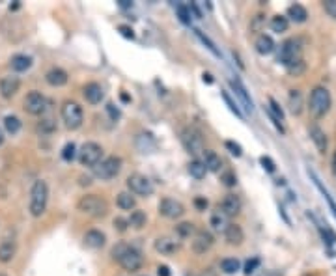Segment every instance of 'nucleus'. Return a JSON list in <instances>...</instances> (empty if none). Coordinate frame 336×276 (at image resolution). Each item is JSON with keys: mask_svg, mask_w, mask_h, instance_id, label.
Instances as JSON below:
<instances>
[{"mask_svg": "<svg viewBox=\"0 0 336 276\" xmlns=\"http://www.w3.org/2000/svg\"><path fill=\"white\" fill-rule=\"evenodd\" d=\"M47 200H49V187L43 179H37L30 193V215L41 217L47 209Z\"/></svg>", "mask_w": 336, "mask_h": 276, "instance_id": "1", "label": "nucleus"}, {"mask_svg": "<svg viewBox=\"0 0 336 276\" xmlns=\"http://www.w3.org/2000/svg\"><path fill=\"white\" fill-rule=\"evenodd\" d=\"M79 211L88 215V217H93V219H101L109 211V203H107V200H103L101 196L88 194V196H83L79 200Z\"/></svg>", "mask_w": 336, "mask_h": 276, "instance_id": "2", "label": "nucleus"}, {"mask_svg": "<svg viewBox=\"0 0 336 276\" xmlns=\"http://www.w3.org/2000/svg\"><path fill=\"white\" fill-rule=\"evenodd\" d=\"M308 107H310V112H312L316 118L325 116L327 112H329V109H331V93H329V90L323 88V86L314 88L312 93H310Z\"/></svg>", "mask_w": 336, "mask_h": 276, "instance_id": "3", "label": "nucleus"}, {"mask_svg": "<svg viewBox=\"0 0 336 276\" xmlns=\"http://www.w3.org/2000/svg\"><path fill=\"white\" fill-rule=\"evenodd\" d=\"M120 170H121L120 157H107L105 161H101V163H97V165L93 166V174H95V177H99V179H112V177H116V175L120 174Z\"/></svg>", "mask_w": 336, "mask_h": 276, "instance_id": "4", "label": "nucleus"}, {"mask_svg": "<svg viewBox=\"0 0 336 276\" xmlns=\"http://www.w3.org/2000/svg\"><path fill=\"white\" fill-rule=\"evenodd\" d=\"M62 120L65 121L67 129H79L84 120L83 109L75 101H65L64 107H62Z\"/></svg>", "mask_w": 336, "mask_h": 276, "instance_id": "5", "label": "nucleus"}, {"mask_svg": "<svg viewBox=\"0 0 336 276\" xmlns=\"http://www.w3.org/2000/svg\"><path fill=\"white\" fill-rule=\"evenodd\" d=\"M299 60H303L301 58V45H299L297 39H288V41H284L282 47H280V53H279V62L286 65H291L299 62Z\"/></svg>", "mask_w": 336, "mask_h": 276, "instance_id": "6", "label": "nucleus"}, {"mask_svg": "<svg viewBox=\"0 0 336 276\" xmlns=\"http://www.w3.org/2000/svg\"><path fill=\"white\" fill-rule=\"evenodd\" d=\"M101 157H103V147L99 144H95V142H86L83 147H81V151H79V159H81V163L84 166H95L97 163H101Z\"/></svg>", "mask_w": 336, "mask_h": 276, "instance_id": "7", "label": "nucleus"}, {"mask_svg": "<svg viewBox=\"0 0 336 276\" xmlns=\"http://www.w3.org/2000/svg\"><path fill=\"white\" fill-rule=\"evenodd\" d=\"M127 187H129L131 194H139V196H149V194H153V183L142 174L129 175L127 177Z\"/></svg>", "mask_w": 336, "mask_h": 276, "instance_id": "8", "label": "nucleus"}, {"mask_svg": "<svg viewBox=\"0 0 336 276\" xmlns=\"http://www.w3.org/2000/svg\"><path fill=\"white\" fill-rule=\"evenodd\" d=\"M181 140H183V146L187 147V151L193 153V155H200V153H204L205 151L204 138H202V135H200L196 129H187L185 133H183Z\"/></svg>", "mask_w": 336, "mask_h": 276, "instance_id": "9", "label": "nucleus"}, {"mask_svg": "<svg viewBox=\"0 0 336 276\" xmlns=\"http://www.w3.org/2000/svg\"><path fill=\"white\" fill-rule=\"evenodd\" d=\"M47 109V99L41 95L39 92H30L25 99V110L28 114H34V116H39L43 114Z\"/></svg>", "mask_w": 336, "mask_h": 276, "instance_id": "10", "label": "nucleus"}, {"mask_svg": "<svg viewBox=\"0 0 336 276\" xmlns=\"http://www.w3.org/2000/svg\"><path fill=\"white\" fill-rule=\"evenodd\" d=\"M118 263H120L127 273H135V271H139V269L142 267V256H140L139 250H135L129 247V248L125 250V254L118 259Z\"/></svg>", "mask_w": 336, "mask_h": 276, "instance_id": "11", "label": "nucleus"}, {"mask_svg": "<svg viewBox=\"0 0 336 276\" xmlns=\"http://www.w3.org/2000/svg\"><path fill=\"white\" fill-rule=\"evenodd\" d=\"M159 213L163 217H167V219H179L185 213V207L177 202V200L165 198V200H161V203H159Z\"/></svg>", "mask_w": 336, "mask_h": 276, "instance_id": "12", "label": "nucleus"}, {"mask_svg": "<svg viewBox=\"0 0 336 276\" xmlns=\"http://www.w3.org/2000/svg\"><path fill=\"white\" fill-rule=\"evenodd\" d=\"M19 86H21V81H19L15 75L4 77V79L0 81V95H2L4 99H11V97L19 92Z\"/></svg>", "mask_w": 336, "mask_h": 276, "instance_id": "13", "label": "nucleus"}, {"mask_svg": "<svg viewBox=\"0 0 336 276\" xmlns=\"http://www.w3.org/2000/svg\"><path fill=\"white\" fill-rule=\"evenodd\" d=\"M219 209H221L226 217H235V215H239V211H241V200H239L235 194H228V196L223 200V203H221Z\"/></svg>", "mask_w": 336, "mask_h": 276, "instance_id": "14", "label": "nucleus"}, {"mask_svg": "<svg viewBox=\"0 0 336 276\" xmlns=\"http://www.w3.org/2000/svg\"><path fill=\"white\" fill-rule=\"evenodd\" d=\"M211 245H213V235L209 231H198L193 241V250L196 254H204L205 250L211 248Z\"/></svg>", "mask_w": 336, "mask_h": 276, "instance_id": "15", "label": "nucleus"}, {"mask_svg": "<svg viewBox=\"0 0 336 276\" xmlns=\"http://www.w3.org/2000/svg\"><path fill=\"white\" fill-rule=\"evenodd\" d=\"M83 93H84V99L88 103H92V105H97V103H101V99H103V88L97 83L86 84Z\"/></svg>", "mask_w": 336, "mask_h": 276, "instance_id": "16", "label": "nucleus"}, {"mask_svg": "<svg viewBox=\"0 0 336 276\" xmlns=\"http://www.w3.org/2000/svg\"><path fill=\"white\" fill-rule=\"evenodd\" d=\"M155 250L161 252V254H165V256H168V254H174L176 250H179V243L170 239V237H159L155 241Z\"/></svg>", "mask_w": 336, "mask_h": 276, "instance_id": "17", "label": "nucleus"}, {"mask_svg": "<svg viewBox=\"0 0 336 276\" xmlns=\"http://www.w3.org/2000/svg\"><path fill=\"white\" fill-rule=\"evenodd\" d=\"M105 241H107V237L99 230H90L84 235V243L90 248H101V247H105Z\"/></svg>", "mask_w": 336, "mask_h": 276, "instance_id": "18", "label": "nucleus"}, {"mask_svg": "<svg viewBox=\"0 0 336 276\" xmlns=\"http://www.w3.org/2000/svg\"><path fill=\"white\" fill-rule=\"evenodd\" d=\"M15 252H17V245L13 241H2L0 243V261L2 263H9L15 258Z\"/></svg>", "mask_w": 336, "mask_h": 276, "instance_id": "19", "label": "nucleus"}, {"mask_svg": "<svg viewBox=\"0 0 336 276\" xmlns=\"http://www.w3.org/2000/svg\"><path fill=\"white\" fill-rule=\"evenodd\" d=\"M202 163H204L205 170H209V172H221V168H223V161L215 151H204Z\"/></svg>", "mask_w": 336, "mask_h": 276, "instance_id": "20", "label": "nucleus"}, {"mask_svg": "<svg viewBox=\"0 0 336 276\" xmlns=\"http://www.w3.org/2000/svg\"><path fill=\"white\" fill-rule=\"evenodd\" d=\"M224 235H226V241L230 245H241L243 239H245V233H243L241 226H237V224H230L226 228V231H224Z\"/></svg>", "mask_w": 336, "mask_h": 276, "instance_id": "21", "label": "nucleus"}, {"mask_svg": "<svg viewBox=\"0 0 336 276\" xmlns=\"http://www.w3.org/2000/svg\"><path fill=\"white\" fill-rule=\"evenodd\" d=\"M47 83L51 84V86H64L65 83H67V73H65L64 69H58V67H55V69H51L49 73L45 75Z\"/></svg>", "mask_w": 336, "mask_h": 276, "instance_id": "22", "label": "nucleus"}, {"mask_svg": "<svg viewBox=\"0 0 336 276\" xmlns=\"http://www.w3.org/2000/svg\"><path fill=\"white\" fill-rule=\"evenodd\" d=\"M230 86H232L233 92L237 93V97H239V99H241V103L245 105V110L252 112V101H251V97H249V93H247V90H245V86H243L239 81H232V83H230Z\"/></svg>", "mask_w": 336, "mask_h": 276, "instance_id": "23", "label": "nucleus"}, {"mask_svg": "<svg viewBox=\"0 0 336 276\" xmlns=\"http://www.w3.org/2000/svg\"><path fill=\"white\" fill-rule=\"evenodd\" d=\"M209 222H211V228H213L215 231H226V228L230 226V224H228V217H226L221 209H217V211L211 215V221Z\"/></svg>", "mask_w": 336, "mask_h": 276, "instance_id": "24", "label": "nucleus"}, {"mask_svg": "<svg viewBox=\"0 0 336 276\" xmlns=\"http://www.w3.org/2000/svg\"><path fill=\"white\" fill-rule=\"evenodd\" d=\"M30 65H32V58L27 56V55H15L13 58H11V69H13V71H17V73L27 71Z\"/></svg>", "mask_w": 336, "mask_h": 276, "instance_id": "25", "label": "nucleus"}, {"mask_svg": "<svg viewBox=\"0 0 336 276\" xmlns=\"http://www.w3.org/2000/svg\"><path fill=\"white\" fill-rule=\"evenodd\" d=\"M273 49H275V41H273V37L271 36L261 34V36L256 39V51H258L260 55H269V53H273Z\"/></svg>", "mask_w": 336, "mask_h": 276, "instance_id": "26", "label": "nucleus"}, {"mask_svg": "<svg viewBox=\"0 0 336 276\" xmlns=\"http://www.w3.org/2000/svg\"><path fill=\"white\" fill-rule=\"evenodd\" d=\"M288 17L291 19V21H295V23H305L308 17V13L301 4H293V6H289L288 8Z\"/></svg>", "mask_w": 336, "mask_h": 276, "instance_id": "27", "label": "nucleus"}, {"mask_svg": "<svg viewBox=\"0 0 336 276\" xmlns=\"http://www.w3.org/2000/svg\"><path fill=\"white\" fill-rule=\"evenodd\" d=\"M310 137L314 140V144L317 146V149L321 151V153H325L327 149V138H325V133L319 129V127H312L310 129Z\"/></svg>", "mask_w": 336, "mask_h": 276, "instance_id": "28", "label": "nucleus"}, {"mask_svg": "<svg viewBox=\"0 0 336 276\" xmlns=\"http://www.w3.org/2000/svg\"><path fill=\"white\" fill-rule=\"evenodd\" d=\"M241 269V263H239V259L235 258H224L221 261V271H223L224 275H235L237 271Z\"/></svg>", "mask_w": 336, "mask_h": 276, "instance_id": "29", "label": "nucleus"}, {"mask_svg": "<svg viewBox=\"0 0 336 276\" xmlns=\"http://www.w3.org/2000/svg\"><path fill=\"white\" fill-rule=\"evenodd\" d=\"M116 202H118V207H120V209H125V211H129V209H133V207L137 205V200H135V196L131 193H120Z\"/></svg>", "mask_w": 336, "mask_h": 276, "instance_id": "30", "label": "nucleus"}, {"mask_svg": "<svg viewBox=\"0 0 336 276\" xmlns=\"http://www.w3.org/2000/svg\"><path fill=\"white\" fill-rule=\"evenodd\" d=\"M205 166L202 161H198V159H195V161H191L189 163V174L193 175V177H196V179H202V177H205Z\"/></svg>", "mask_w": 336, "mask_h": 276, "instance_id": "31", "label": "nucleus"}, {"mask_svg": "<svg viewBox=\"0 0 336 276\" xmlns=\"http://www.w3.org/2000/svg\"><path fill=\"white\" fill-rule=\"evenodd\" d=\"M4 129L8 131L9 135H17L21 131V120L17 116H6L4 118Z\"/></svg>", "mask_w": 336, "mask_h": 276, "instance_id": "32", "label": "nucleus"}, {"mask_svg": "<svg viewBox=\"0 0 336 276\" xmlns=\"http://www.w3.org/2000/svg\"><path fill=\"white\" fill-rule=\"evenodd\" d=\"M127 222H129L131 228L140 230V228H144V226H146V213L144 211H133L131 213V219Z\"/></svg>", "mask_w": 336, "mask_h": 276, "instance_id": "33", "label": "nucleus"}, {"mask_svg": "<svg viewBox=\"0 0 336 276\" xmlns=\"http://www.w3.org/2000/svg\"><path fill=\"white\" fill-rule=\"evenodd\" d=\"M289 107H291V112H293V114H299V112H301L303 97H301V92H299V90H291V92H289Z\"/></svg>", "mask_w": 336, "mask_h": 276, "instance_id": "34", "label": "nucleus"}, {"mask_svg": "<svg viewBox=\"0 0 336 276\" xmlns=\"http://www.w3.org/2000/svg\"><path fill=\"white\" fill-rule=\"evenodd\" d=\"M271 28H273V32H286L288 30V17H284V15H277V17L271 19Z\"/></svg>", "mask_w": 336, "mask_h": 276, "instance_id": "35", "label": "nucleus"}, {"mask_svg": "<svg viewBox=\"0 0 336 276\" xmlns=\"http://www.w3.org/2000/svg\"><path fill=\"white\" fill-rule=\"evenodd\" d=\"M176 231L181 235V237H189L191 233H195V224H191V222H181V224L176 228Z\"/></svg>", "mask_w": 336, "mask_h": 276, "instance_id": "36", "label": "nucleus"}, {"mask_svg": "<svg viewBox=\"0 0 336 276\" xmlns=\"http://www.w3.org/2000/svg\"><path fill=\"white\" fill-rule=\"evenodd\" d=\"M176 11H177V15H179V19H181V23L191 25V9L187 8V6H177Z\"/></svg>", "mask_w": 336, "mask_h": 276, "instance_id": "37", "label": "nucleus"}, {"mask_svg": "<svg viewBox=\"0 0 336 276\" xmlns=\"http://www.w3.org/2000/svg\"><path fill=\"white\" fill-rule=\"evenodd\" d=\"M127 248H129V245H125V243H118V245L112 248V258L118 261V259H120L121 256L125 254V250H127Z\"/></svg>", "mask_w": 336, "mask_h": 276, "instance_id": "38", "label": "nucleus"}, {"mask_svg": "<svg viewBox=\"0 0 336 276\" xmlns=\"http://www.w3.org/2000/svg\"><path fill=\"white\" fill-rule=\"evenodd\" d=\"M62 159L64 161H73L75 159V144H65L64 149H62Z\"/></svg>", "mask_w": 336, "mask_h": 276, "instance_id": "39", "label": "nucleus"}, {"mask_svg": "<svg viewBox=\"0 0 336 276\" xmlns=\"http://www.w3.org/2000/svg\"><path fill=\"white\" fill-rule=\"evenodd\" d=\"M305 67H307V65H305V62H303V60H299V62H295V64L288 65L286 69H288L291 75H295V77H297V75H301L303 71H305Z\"/></svg>", "mask_w": 336, "mask_h": 276, "instance_id": "40", "label": "nucleus"}, {"mask_svg": "<svg viewBox=\"0 0 336 276\" xmlns=\"http://www.w3.org/2000/svg\"><path fill=\"white\" fill-rule=\"evenodd\" d=\"M221 181H223L226 187H233V185L237 183V177H235L233 172H224V174L221 175Z\"/></svg>", "mask_w": 336, "mask_h": 276, "instance_id": "41", "label": "nucleus"}, {"mask_svg": "<svg viewBox=\"0 0 336 276\" xmlns=\"http://www.w3.org/2000/svg\"><path fill=\"white\" fill-rule=\"evenodd\" d=\"M223 99H224V101H226V105H228V107H230V110H232L233 114H237V116H239V118H243L241 110H239V109H237V105H235V103L232 101V97H230V95H228V93H226V92H223Z\"/></svg>", "mask_w": 336, "mask_h": 276, "instance_id": "42", "label": "nucleus"}, {"mask_svg": "<svg viewBox=\"0 0 336 276\" xmlns=\"http://www.w3.org/2000/svg\"><path fill=\"white\" fill-rule=\"evenodd\" d=\"M323 8H325V11L329 13V17L336 19V0H325V2H323Z\"/></svg>", "mask_w": 336, "mask_h": 276, "instance_id": "43", "label": "nucleus"}, {"mask_svg": "<svg viewBox=\"0 0 336 276\" xmlns=\"http://www.w3.org/2000/svg\"><path fill=\"white\" fill-rule=\"evenodd\" d=\"M114 228L118 231H127V228H129V222L125 221V219H121V217H118V219H114Z\"/></svg>", "mask_w": 336, "mask_h": 276, "instance_id": "44", "label": "nucleus"}, {"mask_svg": "<svg viewBox=\"0 0 336 276\" xmlns=\"http://www.w3.org/2000/svg\"><path fill=\"white\" fill-rule=\"evenodd\" d=\"M258 265H260V259H258V258L249 259V261H247V265H245V275H251V273H254Z\"/></svg>", "mask_w": 336, "mask_h": 276, "instance_id": "45", "label": "nucleus"}, {"mask_svg": "<svg viewBox=\"0 0 336 276\" xmlns=\"http://www.w3.org/2000/svg\"><path fill=\"white\" fill-rule=\"evenodd\" d=\"M321 235H323V239H325L329 245H335V241H336L335 231H331L329 228H325V230H321Z\"/></svg>", "mask_w": 336, "mask_h": 276, "instance_id": "46", "label": "nucleus"}, {"mask_svg": "<svg viewBox=\"0 0 336 276\" xmlns=\"http://www.w3.org/2000/svg\"><path fill=\"white\" fill-rule=\"evenodd\" d=\"M226 147L230 149V153H232V155H235V157L241 155V146H239V144H233V142L228 140V142H226Z\"/></svg>", "mask_w": 336, "mask_h": 276, "instance_id": "47", "label": "nucleus"}, {"mask_svg": "<svg viewBox=\"0 0 336 276\" xmlns=\"http://www.w3.org/2000/svg\"><path fill=\"white\" fill-rule=\"evenodd\" d=\"M260 163L263 165V168L267 170V172H275V163L271 161L269 157H261L260 159Z\"/></svg>", "mask_w": 336, "mask_h": 276, "instance_id": "48", "label": "nucleus"}, {"mask_svg": "<svg viewBox=\"0 0 336 276\" xmlns=\"http://www.w3.org/2000/svg\"><path fill=\"white\" fill-rule=\"evenodd\" d=\"M121 32V36L123 37H127V39H135V34H133V28H129V27H125V25H121L120 28H118Z\"/></svg>", "mask_w": 336, "mask_h": 276, "instance_id": "49", "label": "nucleus"}, {"mask_svg": "<svg viewBox=\"0 0 336 276\" xmlns=\"http://www.w3.org/2000/svg\"><path fill=\"white\" fill-rule=\"evenodd\" d=\"M196 34H198V37H200V39H202V41H204L205 45L209 47V49H211V51H213L215 55H219V51H217V49H215V45L213 43H211V41H209V39H207V37H204L202 36V32H200V30H196Z\"/></svg>", "mask_w": 336, "mask_h": 276, "instance_id": "50", "label": "nucleus"}, {"mask_svg": "<svg viewBox=\"0 0 336 276\" xmlns=\"http://www.w3.org/2000/svg\"><path fill=\"white\" fill-rule=\"evenodd\" d=\"M39 129L41 131H53L55 129V123H53V120H43L41 123H39Z\"/></svg>", "mask_w": 336, "mask_h": 276, "instance_id": "51", "label": "nucleus"}, {"mask_svg": "<svg viewBox=\"0 0 336 276\" xmlns=\"http://www.w3.org/2000/svg\"><path fill=\"white\" fill-rule=\"evenodd\" d=\"M107 110H109V114H111L114 120H118V118H120V110H118V109H114V105H112V103L107 105Z\"/></svg>", "mask_w": 336, "mask_h": 276, "instance_id": "52", "label": "nucleus"}, {"mask_svg": "<svg viewBox=\"0 0 336 276\" xmlns=\"http://www.w3.org/2000/svg\"><path fill=\"white\" fill-rule=\"evenodd\" d=\"M157 275H159V276H170V269H168L167 265H159Z\"/></svg>", "mask_w": 336, "mask_h": 276, "instance_id": "53", "label": "nucleus"}, {"mask_svg": "<svg viewBox=\"0 0 336 276\" xmlns=\"http://www.w3.org/2000/svg\"><path fill=\"white\" fill-rule=\"evenodd\" d=\"M195 203L198 209H205V207H207V200H204V198H196Z\"/></svg>", "mask_w": 336, "mask_h": 276, "instance_id": "54", "label": "nucleus"}, {"mask_svg": "<svg viewBox=\"0 0 336 276\" xmlns=\"http://www.w3.org/2000/svg\"><path fill=\"white\" fill-rule=\"evenodd\" d=\"M260 276H282V275L277 273V271H267V273H261Z\"/></svg>", "mask_w": 336, "mask_h": 276, "instance_id": "55", "label": "nucleus"}, {"mask_svg": "<svg viewBox=\"0 0 336 276\" xmlns=\"http://www.w3.org/2000/svg\"><path fill=\"white\" fill-rule=\"evenodd\" d=\"M200 276H217V275H215L211 269H205V271H202V273H200Z\"/></svg>", "mask_w": 336, "mask_h": 276, "instance_id": "56", "label": "nucleus"}, {"mask_svg": "<svg viewBox=\"0 0 336 276\" xmlns=\"http://www.w3.org/2000/svg\"><path fill=\"white\" fill-rule=\"evenodd\" d=\"M120 6H121V8H129L131 0H120Z\"/></svg>", "mask_w": 336, "mask_h": 276, "instance_id": "57", "label": "nucleus"}, {"mask_svg": "<svg viewBox=\"0 0 336 276\" xmlns=\"http://www.w3.org/2000/svg\"><path fill=\"white\" fill-rule=\"evenodd\" d=\"M204 81L205 83H213V79H211V75L209 73H204Z\"/></svg>", "mask_w": 336, "mask_h": 276, "instance_id": "58", "label": "nucleus"}, {"mask_svg": "<svg viewBox=\"0 0 336 276\" xmlns=\"http://www.w3.org/2000/svg\"><path fill=\"white\" fill-rule=\"evenodd\" d=\"M333 168H335V174H336V151H335V157H333Z\"/></svg>", "mask_w": 336, "mask_h": 276, "instance_id": "59", "label": "nucleus"}, {"mask_svg": "<svg viewBox=\"0 0 336 276\" xmlns=\"http://www.w3.org/2000/svg\"><path fill=\"white\" fill-rule=\"evenodd\" d=\"M2 142H4V131L0 129V146H2Z\"/></svg>", "mask_w": 336, "mask_h": 276, "instance_id": "60", "label": "nucleus"}, {"mask_svg": "<svg viewBox=\"0 0 336 276\" xmlns=\"http://www.w3.org/2000/svg\"><path fill=\"white\" fill-rule=\"evenodd\" d=\"M0 276H6V275H2V273H0Z\"/></svg>", "mask_w": 336, "mask_h": 276, "instance_id": "61", "label": "nucleus"}]
</instances>
